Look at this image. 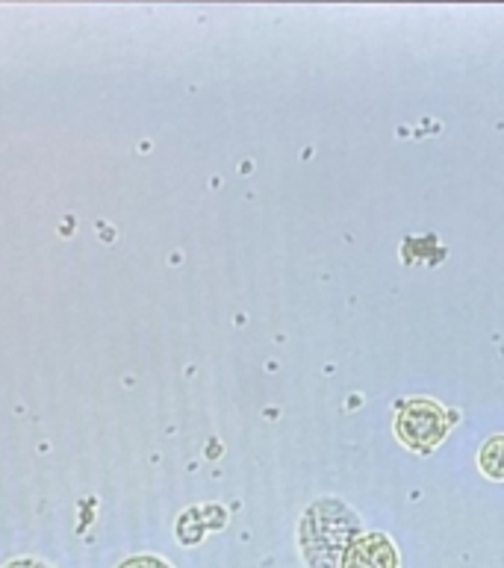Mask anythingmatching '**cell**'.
<instances>
[{"label": "cell", "mask_w": 504, "mask_h": 568, "mask_svg": "<svg viewBox=\"0 0 504 568\" xmlns=\"http://www.w3.org/2000/svg\"><path fill=\"white\" fill-rule=\"evenodd\" d=\"M445 430H448V418H445L443 407L434 400H411L402 404L399 418H395V433L407 448L420 450V454H431V450L443 442Z\"/></svg>", "instance_id": "2"}, {"label": "cell", "mask_w": 504, "mask_h": 568, "mask_svg": "<svg viewBox=\"0 0 504 568\" xmlns=\"http://www.w3.org/2000/svg\"><path fill=\"white\" fill-rule=\"evenodd\" d=\"M121 568H169V566H163L160 560H148V557H142V560H130L128 566H121Z\"/></svg>", "instance_id": "5"}, {"label": "cell", "mask_w": 504, "mask_h": 568, "mask_svg": "<svg viewBox=\"0 0 504 568\" xmlns=\"http://www.w3.org/2000/svg\"><path fill=\"white\" fill-rule=\"evenodd\" d=\"M478 463L484 475L493 477V480H504V436H493V439L484 442Z\"/></svg>", "instance_id": "4"}, {"label": "cell", "mask_w": 504, "mask_h": 568, "mask_svg": "<svg viewBox=\"0 0 504 568\" xmlns=\"http://www.w3.org/2000/svg\"><path fill=\"white\" fill-rule=\"evenodd\" d=\"M340 568H399V551L390 536L363 534L345 548Z\"/></svg>", "instance_id": "3"}, {"label": "cell", "mask_w": 504, "mask_h": 568, "mask_svg": "<svg viewBox=\"0 0 504 568\" xmlns=\"http://www.w3.org/2000/svg\"><path fill=\"white\" fill-rule=\"evenodd\" d=\"M9 568H42V566H36V562H16V566H9Z\"/></svg>", "instance_id": "6"}, {"label": "cell", "mask_w": 504, "mask_h": 568, "mask_svg": "<svg viewBox=\"0 0 504 568\" xmlns=\"http://www.w3.org/2000/svg\"><path fill=\"white\" fill-rule=\"evenodd\" d=\"M360 521L345 504L325 498L308 509L301 521V548L313 568H336L340 554H345L357 539Z\"/></svg>", "instance_id": "1"}]
</instances>
